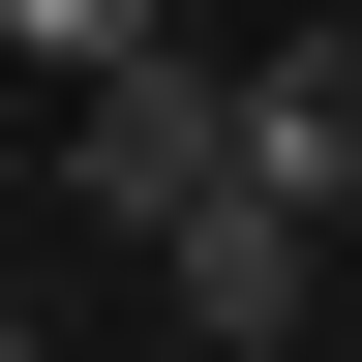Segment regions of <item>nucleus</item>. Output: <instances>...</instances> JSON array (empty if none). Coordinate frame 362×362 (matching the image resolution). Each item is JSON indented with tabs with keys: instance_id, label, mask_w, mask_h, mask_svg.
<instances>
[{
	"instance_id": "5",
	"label": "nucleus",
	"mask_w": 362,
	"mask_h": 362,
	"mask_svg": "<svg viewBox=\"0 0 362 362\" xmlns=\"http://www.w3.org/2000/svg\"><path fill=\"white\" fill-rule=\"evenodd\" d=\"M0 362H30V302H0Z\"/></svg>"
},
{
	"instance_id": "4",
	"label": "nucleus",
	"mask_w": 362,
	"mask_h": 362,
	"mask_svg": "<svg viewBox=\"0 0 362 362\" xmlns=\"http://www.w3.org/2000/svg\"><path fill=\"white\" fill-rule=\"evenodd\" d=\"M0 30H30V61H61V90H90V61H151L181 0H0Z\"/></svg>"
},
{
	"instance_id": "1",
	"label": "nucleus",
	"mask_w": 362,
	"mask_h": 362,
	"mask_svg": "<svg viewBox=\"0 0 362 362\" xmlns=\"http://www.w3.org/2000/svg\"><path fill=\"white\" fill-rule=\"evenodd\" d=\"M211 181H242V61H90V211H121V242H181V211H211Z\"/></svg>"
},
{
	"instance_id": "3",
	"label": "nucleus",
	"mask_w": 362,
	"mask_h": 362,
	"mask_svg": "<svg viewBox=\"0 0 362 362\" xmlns=\"http://www.w3.org/2000/svg\"><path fill=\"white\" fill-rule=\"evenodd\" d=\"M242 181L272 211H362V30H272L242 61Z\"/></svg>"
},
{
	"instance_id": "2",
	"label": "nucleus",
	"mask_w": 362,
	"mask_h": 362,
	"mask_svg": "<svg viewBox=\"0 0 362 362\" xmlns=\"http://www.w3.org/2000/svg\"><path fill=\"white\" fill-rule=\"evenodd\" d=\"M302 272H332V211H272V181H211V211L151 242V302H181V362H272V332H302Z\"/></svg>"
}]
</instances>
